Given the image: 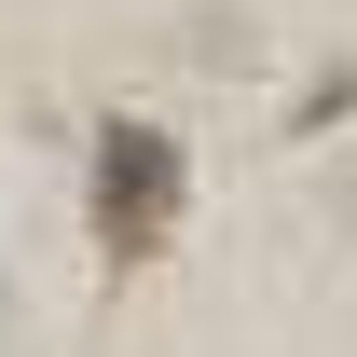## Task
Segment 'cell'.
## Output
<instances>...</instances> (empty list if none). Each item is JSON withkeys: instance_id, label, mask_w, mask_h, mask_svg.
<instances>
[{"instance_id": "6da1fadb", "label": "cell", "mask_w": 357, "mask_h": 357, "mask_svg": "<svg viewBox=\"0 0 357 357\" xmlns=\"http://www.w3.org/2000/svg\"><path fill=\"white\" fill-rule=\"evenodd\" d=\"M96 206H110V248H151L165 206H178V151L151 124H110L96 137Z\"/></svg>"}]
</instances>
